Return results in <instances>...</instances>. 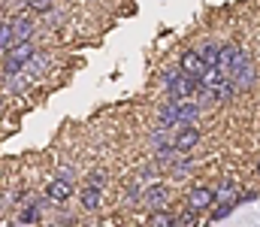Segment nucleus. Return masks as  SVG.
Instances as JSON below:
<instances>
[{"instance_id": "1", "label": "nucleus", "mask_w": 260, "mask_h": 227, "mask_svg": "<svg viewBox=\"0 0 260 227\" xmlns=\"http://www.w3.org/2000/svg\"><path fill=\"white\" fill-rule=\"evenodd\" d=\"M164 85H167V94L170 97H191V94H197V88H200V79L182 73V70H167L164 73Z\"/></svg>"}, {"instance_id": "2", "label": "nucleus", "mask_w": 260, "mask_h": 227, "mask_svg": "<svg viewBox=\"0 0 260 227\" xmlns=\"http://www.w3.org/2000/svg\"><path fill=\"white\" fill-rule=\"evenodd\" d=\"M3 55H6V58H3V73H6V76H15V73H21V67H24V64H27L37 52H34L30 40H24V43L9 46Z\"/></svg>"}, {"instance_id": "3", "label": "nucleus", "mask_w": 260, "mask_h": 227, "mask_svg": "<svg viewBox=\"0 0 260 227\" xmlns=\"http://www.w3.org/2000/svg\"><path fill=\"white\" fill-rule=\"evenodd\" d=\"M230 82L236 85V91H248L251 85H254V64H251V58L239 49V55H236V61H233V67H230Z\"/></svg>"}, {"instance_id": "4", "label": "nucleus", "mask_w": 260, "mask_h": 227, "mask_svg": "<svg viewBox=\"0 0 260 227\" xmlns=\"http://www.w3.org/2000/svg\"><path fill=\"white\" fill-rule=\"evenodd\" d=\"M197 143H200V131L194 127V121H191V124H179V127H176V134H173V149L179 151V154H188Z\"/></svg>"}, {"instance_id": "5", "label": "nucleus", "mask_w": 260, "mask_h": 227, "mask_svg": "<svg viewBox=\"0 0 260 227\" xmlns=\"http://www.w3.org/2000/svg\"><path fill=\"white\" fill-rule=\"evenodd\" d=\"M212 206H215V191H212V188L197 185L194 191L188 194V209H194L197 215H200V212H206V209H212Z\"/></svg>"}, {"instance_id": "6", "label": "nucleus", "mask_w": 260, "mask_h": 227, "mask_svg": "<svg viewBox=\"0 0 260 227\" xmlns=\"http://www.w3.org/2000/svg\"><path fill=\"white\" fill-rule=\"evenodd\" d=\"M73 197V182H64V179H52L49 185H46V200H52V203H64Z\"/></svg>"}, {"instance_id": "7", "label": "nucleus", "mask_w": 260, "mask_h": 227, "mask_svg": "<svg viewBox=\"0 0 260 227\" xmlns=\"http://www.w3.org/2000/svg\"><path fill=\"white\" fill-rule=\"evenodd\" d=\"M179 70L182 73H188V76H200L206 73V64H203V58H200V52H182V58H179Z\"/></svg>"}, {"instance_id": "8", "label": "nucleus", "mask_w": 260, "mask_h": 227, "mask_svg": "<svg viewBox=\"0 0 260 227\" xmlns=\"http://www.w3.org/2000/svg\"><path fill=\"white\" fill-rule=\"evenodd\" d=\"M167 197H170V191H167V185H151L145 194H142V200L151 206V209H160L164 203H167Z\"/></svg>"}, {"instance_id": "9", "label": "nucleus", "mask_w": 260, "mask_h": 227, "mask_svg": "<svg viewBox=\"0 0 260 227\" xmlns=\"http://www.w3.org/2000/svg\"><path fill=\"white\" fill-rule=\"evenodd\" d=\"M100 203H103V188H94V185H88V188L82 191V209H88V212H97V209H100Z\"/></svg>"}, {"instance_id": "10", "label": "nucleus", "mask_w": 260, "mask_h": 227, "mask_svg": "<svg viewBox=\"0 0 260 227\" xmlns=\"http://www.w3.org/2000/svg\"><path fill=\"white\" fill-rule=\"evenodd\" d=\"M236 55H239V49H236L233 43L218 46V67H221L224 73H230V67H233V61H236Z\"/></svg>"}, {"instance_id": "11", "label": "nucleus", "mask_w": 260, "mask_h": 227, "mask_svg": "<svg viewBox=\"0 0 260 227\" xmlns=\"http://www.w3.org/2000/svg\"><path fill=\"white\" fill-rule=\"evenodd\" d=\"M148 224H154V227H173V224H176V215H173V212H167V209H151Z\"/></svg>"}, {"instance_id": "12", "label": "nucleus", "mask_w": 260, "mask_h": 227, "mask_svg": "<svg viewBox=\"0 0 260 227\" xmlns=\"http://www.w3.org/2000/svg\"><path fill=\"white\" fill-rule=\"evenodd\" d=\"M30 30H34V24H30L27 18H18V21L12 24V37H15V43H24V40H30Z\"/></svg>"}, {"instance_id": "13", "label": "nucleus", "mask_w": 260, "mask_h": 227, "mask_svg": "<svg viewBox=\"0 0 260 227\" xmlns=\"http://www.w3.org/2000/svg\"><path fill=\"white\" fill-rule=\"evenodd\" d=\"M200 58H203L206 70H209V67H218V46H215V43H206V46L200 49Z\"/></svg>"}, {"instance_id": "14", "label": "nucleus", "mask_w": 260, "mask_h": 227, "mask_svg": "<svg viewBox=\"0 0 260 227\" xmlns=\"http://www.w3.org/2000/svg\"><path fill=\"white\" fill-rule=\"evenodd\" d=\"M37 221H40V206H27V209H21L18 224H37Z\"/></svg>"}, {"instance_id": "15", "label": "nucleus", "mask_w": 260, "mask_h": 227, "mask_svg": "<svg viewBox=\"0 0 260 227\" xmlns=\"http://www.w3.org/2000/svg\"><path fill=\"white\" fill-rule=\"evenodd\" d=\"M9 46H15V37H12V24H3V27H0V55H3Z\"/></svg>"}, {"instance_id": "16", "label": "nucleus", "mask_w": 260, "mask_h": 227, "mask_svg": "<svg viewBox=\"0 0 260 227\" xmlns=\"http://www.w3.org/2000/svg\"><path fill=\"white\" fill-rule=\"evenodd\" d=\"M236 206H239L236 200H233V203H221V206H218V209L212 212V221H221V218H227V215H230V212H233Z\"/></svg>"}, {"instance_id": "17", "label": "nucleus", "mask_w": 260, "mask_h": 227, "mask_svg": "<svg viewBox=\"0 0 260 227\" xmlns=\"http://www.w3.org/2000/svg\"><path fill=\"white\" fill-rule=\"evenodd\" d=\"M88 185H94V188H103V191H106V173H103V170H94V173L88 176Z\"/></svg>"}, {"instance_id": "18", "label": "nucleus", "mask_w": 260, "mask_h": 227, "mask_svg": "<svg viewBox=\"0 0 260 227\" xmlns=\"http://www.w3.org/2000/svg\"><path fill=\"white\" fill-rule=\"evenodd\" d=\"M58 179H64V182H73V173H70V170H58Z\"/></svg>"}, {"instance_id": "19", "label": "nucleus", "mask_w": 260, "mask_h": 227, "mask_svg": "<svg viewBox=\"0 0 260 227\" xmlns=\"http://www.w3.org/2000/svg\"><path fill=\"white\" fill-rule=\"evenodd\" d=\"M257 176H260V160H257Z\"/></svg>"}]
</instances>
